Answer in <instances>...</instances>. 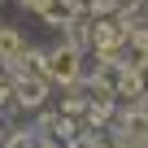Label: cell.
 I'll return each mask as SVG.
<instances>
[{
	"label": "cell",
	"mask_w": 148,
	"mask_h": 148,
	"mask_svg": "<svg viewBox=\"0 0 148 148\" xmlns=\"http://www.w3.org/2000/svg\"><path fill=\"white\" fill-rule=\"evenodd\" d=\"M79 70H83V52L74 48V44H65V48H52V52H44V74L52 83H79Z\"/></svg>",
	"instance_id": "1"
},
{
	"label": "cell",
	"mask_w": 148,
	"mask_h": 148,
	"mask_svg": "<svg viewBox=\"0 0 148 148\" xmlns=\"http://www.w3.org/2000/svg\"><path fill=\"white\" fill-rule=\"evenodd\" d=\"M44 96H48V79H18V100L22 105H44Z\"/></svg>",
	"instance_id": "2"
},
{
	"label": "cell",
	"mask_w": 148,
	"mask_h": 148,
	"mask_svg": "<svg viewBox=\"0 0 148 148\" xmlns=\"http://www.w3.org/2000/svg\"><path fill=\"white\" fill-rule=\"evenodd\" d=\"M26 48H22V35L13 31V26H0V61H13V57H22Z\"/></svg>",
	"instance_id": "3"
},
{
	"label": "cell",
	"mask_w": 148,
	"mask_h": 148,
	"mask_svg": "<svg viewBox=\"0 0 148 148\" xmlns=\"http://www.w3.org/2000/svg\"><path fill=\"white\" fill-rule=\"evenodd\" d=\"M118 92L144 100V74H139V70H122V74H118Z\"/></svg>",
	"instance_id": "4"
},
{
	"label": "cell",
	"mask_w": 148,
	"mask_h": 148,
	"mask_svg": "<svg viewBox=\"0 0 148 148\" xmlns=\"http://www.w3.org/2000/svg\"><path fill=\"white\" fill-rule=\"evenodd\" d=\"M148 65V52L144 48H135V44H126V57H122V70H144Z\"/></svg>",
	"instance_id": "5"
},
{
	"label": "cell",
	"mask_w": 148,
	"mask_h": 148,
	"mask_svg": "<svg viewBox=\"0 0 148 148\" xmlns=\"http://www.w3.org/2000/svg\"><path fill=\"white\" fill-rule=\"evenodd\" d=\"M22 5H31V9H35V13H39V18H44V13H48V9H52V5H57V0H22Z\"/></svg>",
	"instance_id": "6"
},
{
	"label": "cell",
	"mask_w": 148,
	"mask_h": 148,
	"mask_svg": "<svg viewBox=\"0 0 148 148\" xmlns=\"http://www.w3.org/2000/svg\"><path fill=\"white\" fill-rule=\"evenodd\" d=\"M5 148H35V144H31V135H13V139L5 144Z\"/></svg>",
	"instance_id": "7"
},
{
	"label": "cell",
	"mask_w": 148,
	"mask_h": 148,
	"mask_svg": "<svg viewBox=\"0 0 148 148\" xmlns=\"http://www.w3.org/2000/svg\"><path fill=\"white\" fill-rule=\"evenodd\" d=\"M9 87H18V83H9V79H5V74H0V105H5V100H9Z\"/></svg>",
	"instance_id": "8"
},
{
	"label": "cell",
	"mask_w": 148,
	"mask_h": 148,
	"mask_svg": "<svg viewBox=\"0 0 148 148\" xmlns=\"http://www.w3.org/2000/svg\"><path fill=\"white\" fill-rule=\"evenodd\" d=\"M139 118L148 122V92H144V100H139Z\"/></svg>",
	"instance_id": "9"
},
{
	"label": "cell",
	"mask_w": 148,
	"mask_h": 148,
	"mask_svg": "<svg viewBox=\"0 0 148 148\" xmlns=\"http://www.w3.org/2000/svg\"><path fill=\"white\" fill-rule=\"evenodd\" d=\"M74 148H92V139H83V144H74Z\"/></svg>",
	"instance_id": "10"
},
{
	"label": "cell",
	"mask_w": 148,
	"mask_h": 148,
	"mask_svg": "<svg viewBox=\"0 0 148 148\" xmlns=\"http://www.w3.org/2000/svg\"><path fill=\"white\" fill-rule=\"evenodd\" d=\"M0 148H5V131H0Z\"/></svg>",
	"instance_id": "11"
}]
</instances>
